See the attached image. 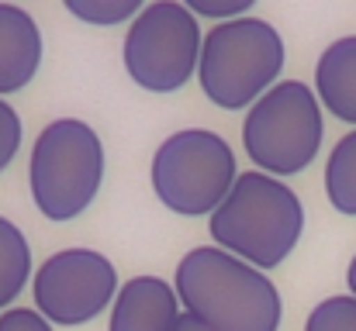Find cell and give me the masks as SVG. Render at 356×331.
<instances>
[{"label": "cell", "instance_id": "cell-1", "mask_svg": "<svg viewBox=\"0 0 356 331\" xmlns=\"http://www.w3.org/2000/svg\"><path fill=\"white\" fill-rule=\"evenodd\" d=\"M177 297L211 331H277L280 294L263 269L225 248H191L177 266Z\"/></svg>", "mask_w": 356, "mask_h": 331}, {"label": "cell", "instance_id": "cell-2", "mask_svg": "<svg viewBox=\"0 0 356 331\" xmlns=\"http://www.w3.org/2000/svg\"><path fill=\"white\" fill-rule=\"evenodd\" d=\"M208 228L225 252L256 269H273L294 252L305 231V207L287 183L252 169L238 176Z\"/></svg>", "mask_w": 356, "mask_h": 331}, {"label": "cell", "instance_id": "cell-3", "mask_svg": "<svg viewBox=\"0 0 356 331\" xmlns=\"http://www.w3.org/2000/svg\"><path fill=\"white\" fill-rule=\"evenodd\" d=\"M104 180V145L87 121H52L31 148L28 183L35 207L49 221L80 218Z\"/></svg>", "mask_w": 356, "mask_h": 331}, {"label": "cell", "instance_id": "cell-4", "mask_svg": "<svg viewBox=\"0 0 356 331\" xmlns=\"http://www.w3.org/2000/svg\"><path fill=\"white\" fill-rule=\"evenodd\" d=\"M284 69V42L273 24L259 17H238L215 24L201 45V90L211 104L242 110L277 87Z\"/></svg>", "mask_w": 356, "mask_h": 331}, {"label": "cell", "instance_id": "cell-5", "mask_svg": "<svg viewBox=\"0 0 356 331\" xmlns=\"http://www.w3.org/2000/svg\"><path fill=\"white\" fill-rule=\"evenodd\" d=\"M236 183V155L215 131H177L152 155V190L173 214H215Z\"/></svg>", "mask_w": 356, "mask_h": 331}, {"label": "cell", "instance_id": "cell-6", "mask_svg": "<svg viewBox=\"0 0 356 331\" xmlns=\"http://www.w3.org/2000/svg\"><path fill=\"white\" fill-rule=\"evenodd\" d=\"M242 142L266 176H294L312 166L322 148V108L312 87L284 80L263 94L245 114Z\"/></svg>", "mask_w": 356, "mask_h": 331}, {"label": "cell", "instance_id": "cell-7", "mask_svg": "<svg viewBox=\"0 0 356 331\" xmlns=\"http://www.w3.org/2000/svg\"><path fill=\"white\" fill-rule=\"evenodd\" d=\"M201 45V28L187 3H145L124 38V69L142 90L173 94L197 73Z\"/></svg>", "mask_w": 356, "mask_h": 331}, {"label": "cell", "instance_id": "cell-8", "mask_svg": "<svg viewBox=\"0 0 356 331\" xmlns=\"http://www.w3.org/2000/svg\"><path fill=\"white\" fill-rule=\"evenodd\" d=\"M118 273L111 259L90 248H66L35 273V311L52 325H83L115 307Z\"/></svg>", "mask_w": 356, "mask_h": 331}, {"label": "cell", "instance_id": "cell-9", "mask_svg": "<svg viewBox=\"0 0 356 331\" xmlns=\"http://www.w3.org/2000/svg\"><path fill=\"white\" fill-rule=\"evenodd\" d=\"M180 297L159 276H135L118 290L108 331H177Z\"/></svg>", "mask_w": 356, "mask_h": 331}, {"label": "cell", "instance_id": "cell-10", "mask_svg": "<svg viewBox=\"0 0 356 331\" xmlns=\"http://www.w3.org/2000/svg\"><path fill=\"white\" fill-rule=\"evenodd\" d=\"M42 66V31L24 7L0 3V94H14L35 80Z\"/></svg>", "mask_w": 356, "mask_h": 331}, {"label": "cell", "instance_id": "cell-11", "mask_svg": "<svg viewBox=\"0 0 356 331\" xmlns=\"http://www.w3.org/2000/svg\"><path fill=\"white\" fill-rule=\"evenodd\" d=\"M318 101L339 121L356 124V35L332 42L315 69Z\"/></svg>", "mask_w": 356, "mask_h": 331}, {"label": "cell", "instance_id": "cell-12", "mask_svg": "<svg viewBox=\"0 0 356 331\" xmlns=\"http://www.w3.org/2000/svg\"><path fill=\"white\" fill-rule=\"evenodd\" d=\"M31 276V248L14 221L0 218V307L14 304Z\"/></svg>", "mask_w": 356, "mask_h": 331}, {"label": "cell", "instance_id": "cell-13", "mask_svg": "<svg viewBox=\"0 0 356 331\" xmlns=\"http://www.w3.org/2000/svg\"><path fill=\"white\" fill-rule=\"evenodd\" d=\"M325 194L339 214H356V131L343 135L329 155Z\"/></svg>", "mask_w": 356, "mask_h": 331}, {"label": "cell", "instance_id": "cell-14", "mask_svg": "<svg viewBox=\"0 0 356 331\" xmlns=\"http://www.w3.org/2000/svg\"><path fill=\"white\" fill-rule=\"evenodd\" d=\"M66 10L80 21H90V24H121V21H135L145 3L138 0H66Z\"/></svg>", "mask_w": 356, "mask_h": 331}, {"label": "cell", "instance_id": "cell-15", "mask_svg": "<svg viewBox=\"0 0 356 331\" xmlns=\"http://www.w3.org/2000/svg\"><path fill=\"white\" fill-rule=\"evenodd\" d=\"M305 331H356V297H329L312 314Z\"/></svg>", "mask_w": 356, "mask_h": 331}, {"label": "cell", "instance_id": "cell-16", "mask_svg": "<svg viewBox=\"0 0 356 331\" xmlns=\"http://www.w3.org/2000/svg\"><path fill=\"white\" fill-rule=\"evenodd\" d=\"M17 148H21V117L7 101H0V173L14 162Z\"/></svg>", "mask_w": 356, "mask_h": 331}, {"label": "cell", "instance_id": "cell-17", "mask_svg": "<svg viewBox=\"0 0 356 331\" xmlns=\"http://www.w3.org/2000/svg\"><path fill=\"white\" fill-rule=\"evenodd\" d=\"M191 14H201V17H215L218 24L225 21H238V17H249V0H191L187 3Z\"/></svg>", "mask_w": 356, "mask_h": 331}, {"label": "cell", "instance_id": "cell-18", "mask_svg": "<svg viewBox=\"0 0 356 331\" xmlns=\"http://www.w3.org/2000/svg\"><path fill=\"white\" fill-rule=\"evenodd\" d=\"M0 331H52L49 321L31 307H10L0 314Z\"/></svg>", "mask_w": 356, "mask_h": 331}, {"label": "cell", "instance_id": "cell-19", "mask_svg": "<svg viewBox=\"0 0 356 331\" xmlns=\"http://www.w3.org/2000/svg\"><path fill=\"white\" fill-rule=\"evenodd\" d=\"M177 331H211V328H208L204 321H197L194 314H187V311H184V318H180V325H177Z\"/></svg>", "mask_w": 356, "mask_h": 331}, {"label": "cell", "instance_id": "cell-20", "mask_svg": "<svg viewBox=\"0 0 356 331\" xmlns=\"http://www.w3.org/2000/svg\"><path fill=\"white\" fill-rule=\"evenodd\" d=\"M346 280H350V290H353V297H356V255H353V262H350V273H346Z\"/></svg>", "mask_w": 356, "mask_h": 331}]
</instances>
